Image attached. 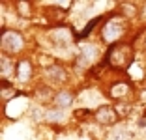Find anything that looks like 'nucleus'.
Listing matches in <instances>:
<instances>
[{"label": "nucleus", "mask_w": 146, "mask_h": 140, "mask_svg": "<svg viewBox=\"0 0 146 140\" xmlns=\"http://www.w3.org/2000/svg\"><path fill=\"white\" fill-rule=\"evenodd\" d=\"M107 64L118 71L127 69L133 64V47L129 43H112L107 52Z\"/></svg>", "instance_id": "1"}, {"label": "nucleus", "mask_w": 146, "mask_h": 140, "mask_svg": "<svg viewBox=\"0 0 146 140\" xmlns=\"http://www.w3.org/2000/svg\"><path fill=\"white\" fill-rule=\"evenodd\" d=\"M2 49H4V52H19L23 49V38L19 32H15V30H4L2 32Z\"/></svg>", "instance_id": "2"}, {"label": "nucleus", "mask_w": 146, "mask_h": 140, "mask_svg": "<svg viewBox=\"0 0 146 140\" xmlns=\"http://www.w3.org/2000/svg\"><path fill=\"white\" fill-rule=\"evenodd\" d=\"M122 34H124V24H122L118 19H111V21L103 26V39L109 41V43L116 41Z\"/></svg>", "instance_id": "3"}, {"label": "nucleus", "mask_w": 146, "mask_h": 140, "mask_svg": "<svg viewBox=\"0 0 146 140\" xmlns=\"http://www.w3.org/2000/svg\"><path fill=\"white\" fill-rule=\"evenodd\" d=\"M96 120H98L101 125H112V123L118 120V112L112 108V106H99L96 110Z\"/></svg>", "instance_id": "4"}, {"label": "nucleus", "mask_w": 146, "mask_h": 140, "mask_svg": "<svg viewBox=\"0 0 146 140\" xmlns=\"http://www.w3.org/2000/svg\"><path fill=\"white\" fill-rule=\"evenodd\" d=\"M30 77H32V65H30V62H26V60L19 62V65H17V79L21 82H25V81H28Z\"/></svg>", "instance_id": "5"}, {"label": "nucleus", "mask_w": 146, "mask_h": 140, "mask_svg": "<svg viewBox=\"0 0 146 140\" xmlns=\"http://www.w3.org/2000/svg\"><path fill=\"white\" fill-rule=\"evenodd\" d=\"M52 41H54V45L66 47L69 43V32L66 28H56V32H52Z\"/></svg>", "instance_id": "6"}, {"label": "nucleus", "mask_w": 146, "mask_h": 140, "mask_svg": "<svg viewBox=\"0 0 146 140\" xmlns=\"http://www.w3.org/2000/svg\"><path fill=\"white\" fill-rule=\"evenodd\" d=\"M71 103H73V93H69V92H60L54 97V105L58 106V108H66V106H69Z\"/></svg>", "instance_id": "7"}, {"label": "nucleus", "mask_w": 146, "mask_h": 140, "mask_svg": "<svg viewBox=\"0 0 146 140\" xmlns=\"http://www.w3.org/2000/svg\"><path fill=\"white\" fill-rule=\"evenodd\" d=\"M47 77L51 79V81H54V82H62L66 79V71L60 67V65H51V67L47 69Z\"/></svg>", "instance_id": "8"}, {"label": "nucleus", "mask_w": 146, "mask_h": 140, "mask_svg": "<svg viewBox=\"0 0 146 140\" xmlns=\"http://www.w3.org/2000/svg\"><path fill=\"white\" fill-rule=\"evenodd\" d=\"M96 58V49L94 47H86V51L79 56V64L81 65H90Z\"/></svg>", "instance_id": "9"}, {"label": "nucleus", "mask_w": 146, "mask_h": 140, "mask_svg": "<svg viewBox=\"0 0 146 140\" xmlns=\"http://www.w3.org/2000/svg\"><path fill=\"white\" fill-rule=\"evenodd\" d=\"M11 62H9V58L8 56H2V58H0V77H2V81H6V79H8L9 77V73H11Z\"/></svg>", "instance_id": "10"}, {"label": "nucleus", "mask_w": 146, "mask_h": 140, "mask_svg": "<svg viewBox=\"0 0 146 140\" xmlns=\"http://www.w3.org/2000/svg\"><path fill=\"white\" fill-rule=\"evenodd\" d=\"M99 21H101V17H96V19H94V21H92V22H90V24L86 26V30H84V32H81V34H79V38H84V36H88V34H90V32H92V28H94V26H96V24H98V22H99Z\"/></svg>", "instance_id": "11"}, {"label": "nucleus", "mask_w": 146, "mask_h": 140, "mask_svg": "<svg viewBox=\"0 0 146 140\" xmlns=\"http://www.w3.org/2000/svg\"><path fill=\"white\" fill-rule=\"evenodd\" d=\"M17 8H19V11H21L23 17H28V15H30V6L26 4V2H19Z\"/></svg>", "instance_id": "12"}, {"label": "nucleus", "mask_w": 146, "mask_h": 140, "mask_svg": "<svg viewBox=\"0 0 146 140\" xmlns=\"http://www.w3.org/2000/svg\"><path fill=\"white\" fill-rule=\"evenodd\" d=\"M127 92V86L125 84H118V86H114V90H112V95H122V93H125Z\"/></svg>", "instance_id": "13"}, {"label": "nucleus", "mask_w": 146, "mask_h": 140, "mask_svg": "<svg viewBox=\"0 0 146 140\" xmlns=\"http://www.w3.org/2000/svg\"><path fill=\"white\" fill-rule=\"evenodd\" d=\"M49 118H51V120H60L62 118V112H49Z\"/></svg>", "instance_id": "14"}, {"label": "nucleus", "mask_w": 146, "mask_h": 140, "mask_svg": "<svg viewBox=\"0 0 146 140\" xmlns=\"http://www.w3.org/2000/svg\"><path fill=\"white\" fill-rule=\"evenodd\" d=\"M58 6H60V8H69L71 2H58Z\"/></svg>", "instance_id": "15"}]
</instances>
